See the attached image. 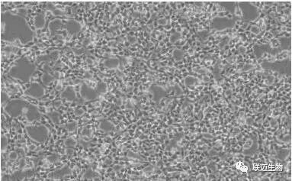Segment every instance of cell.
Masks as SVG:
<instances>
[{
    "mask_svg": "<svg viewBox=\"0 0 292 181\" xmlns=\"http://www.w3.org/2000/svg\"><path fill=\"white\" fill-rule=\"evenodd\" d=\"M3 19H6V24L2 23L6 25V28L2 29V33L12 30L10 34L6 35L3 38L7 41H13L17 38L21 40V38H24L25 43L26 41L31 40L33 33L26 23V21L22 17L12 15L11 13H6V18L3 17Z\"/></svg>",
    "mask_w": 292,
    "mask_h": 181,
    "instance_id": "6da1fadb",
    "label": "cell"
},
{
    "mask_svg": "<svg viewBox=\"0 0 292 181\" xmlns=\"http://www.w3.org/2000/svg\"><path fill=\"white\" fill-rule=\"evenodd\" d=\"M36 70L34 63L26 60H19L9 70V75L17 80L27 82Z\"/></svg>",
    "mask_w": 292,
    "mask_h": 181,
    "instance_id": "7a4b0ae2",
    "label": "cell"
},
{
    "mask_svg": "<svg viewBox=\"0 0 292 181\" xmlns=\"http://www.w3.org/2000/svg\"><path fill=\"white\" fill-rule=\"evenodd\" d=\"M29 103L23 100H12L5 106V111L11 117H18L24 114Z\"/></svg>",
    "mask_w": 292,
    "mask_h": 181,
    "instance_id": "3957f363",
    "label": "cell"
},
{
    "mask_svg": "<svg viewBox=\"0 0 292 181\" xmlns=\"http://www.w3.org/2000/svg\"><path fill=\"white\" fill-rule=\"evenodd\" d=\"M26 131L31 139L38 143H41L46 141L50 133L48 128L44 125L38 126H28L26 128Z\"/></svg>",
    "mask_w": 292,
    "mask_h": 181,
    "instance_id": "277c9868",
    "label": "cell"
},
{
    "mask_svg": "<svg viewBox=\"0 0 292 181\" xmlns=\"http://www.w3.org/2000/svg\"><path fill=\"white\" fill-rule=\"evenodd\" d=\"M98 92L86 84L82 85L80 87V95L84 100L90 101L94 100L98 97Z\"/></svg>",
    "mask_w": 292,
    "mask_h": 181,
    "instance_id": "5b68a950",
    "label": "cell"
},
{
    "mask_svg": "<svg viewBox=\"0 0 292 181\" xmlns=\"http://www.w3.org/2000/svg\"><path fill=\"white\" fill-rule=\"evenodd\" d=\"M25 93L32 98H41L44 94V89L38 83H33L26 90Z\"/></svg>",
    "mask_w": 292,
    "mask_h": 181,
    "instance_id": "8992f818",
    "label": "cell"
},
{
    "mask_svg": "<svg viewBox=\"0 0 292 181\" xmlns=\"http://www.w3.org/2000/svg\"><path fill=\"white\" fill-rule=\"evenodd\" d=\"M24 114L25 115L26 119L29 122H33V121L37 120L38 119H39L40 115H41L37 106H34V105L31 104V103H29L28 106L25 109Z\"/></svg>",
    "mask_w": 292,
    "mask_h": 181,
    "instance_id": "52a82bcc",
    "label": "cell"
},
{
    "mask_svg": "<svg viewBox=\"0 0 292 181\" xmlns=\"http://www.w3.org/2000/svg\"><path fill=\"white\" fill-rule=\"evenodd\" d=\"M61 96L69 102H72L76 99V93L72 86H67L61 93Z\"/></svg>",
    "mask_w": 292,
    "mask_h": 181,
    "instance_id": "ba28073f",
    "label": "cell"
},
{
    "mask_svg": "<svg viewBox=\"0 0 292 181\" xmlns=\"http://www.w3.org/2000/svg\"><path fill=\"white\" fill-rule=\"evenodd\" d=\"M66 28L70 34H77L79 32L81 26L77 21L70 20L66 24Z\"/></svg>",
    "mask_w": 292,
    "mask_h": 181,
    "instance_id": "9c48e42d",
    "label": "cell"
},
{
    "mask_svg": "<svg viewBox=\"0 0 292 181\" xmlns=\"http://www.w3.org/2000/svg\"><path fill=\"white\" fill-rule=\"evenodd\" d=\"M69 174H71V170L68 167H64V168H61V169L54 171L51 174V176L54 178H61V177H65V176L69 175Z\"/></svg>",
    "mask_w": 292,
    "mask_h": 181,
    "instance_id": "30bf717a",
    "label": "cell"
},
{
    "mask_svg": "<svg viewBox=\"0 0 292 181\" xmlns=\"http://www.w3.org/2000/svg\"><path fill=\"white\" fill-rule=\"evenodd\" d=\"M45 25V18H44V13L41 12L36 16L35 20V25L37 28H42Z\"/></svg>",
    "mask_w": 292,
    "mask_h": 181,
    "instance_id": "8fae6325",
    "label": "cell"
},
{
    "mask_svg": "<svg viewBox=\"0 0 292 181\" xmlns=\"http://www.w3.org/2000/svg\"><path fill=\"white\" fill-rule=\"evenodd\" d=\"M60 26H61V21H60V19H58V18L54 20V21H52L50 23V25H49V28H50L51 35H53L54 34H56V32L60 29Z\"/></svg>",
    "mask_w": 292,
    "mask_h": 181,
    "instance_id": "7c38bea8",
    "label": "cell"
},
{
    "mask_svg": "<svg viewBox=\"0 0 292 181\" xmlns=\"http://www.w3.org/2000/svg\"><path fill=\"white\" fill-rule=\"evenodd\" d=\"M30 175H32L31 172H23V171H19V172H16L12 176V180H21L24 179L27 177H30Z\"/></svg>",
    "mask_w": 292,
    "mask_h": 181,
    "instance_id": "4fadbf2b",
    "label": "cell"
},
{
    "mask_svg": "<svg viewBox=\"0 0 292 181\" xmlns=\"http://www.w3.org/2000/svg\"><path fill=\"white\" fill-rule=\"evenodd\" d=\"M104 65L106 67L110 68V69H114V68L117 67V66L118 65V60L114 59V58L108 59L104 62Z\"/></svg>",
    "mask_w": 292,
    "mask_h": 181,
    "instance_id": "5bb4252c",
    "label": "cell"
},
{
    "mask_svg": "<svg viewBox=\"0 0 292 181\" xmlns=\"http://www.w3.org/2000/svg\"><path fill=\"white\" fill-rule=\"evenodd\" d=\"M48 117L51 122L54 124H59L60 121V113L57 112H51L48 114Z\"/></svg>",
    "mask_w": 292,
    "mask_h": 181,
    "instance_id": "9a60e30c",
    "label": "cell"
},
{
    "mask_svg": "<svg viewBox=\"0 0 292 181\" xmlns=\"http://www.w3.org/2000/svg\"><path fill=\"white\" fill-rule=\"evenodd\" d=\"M41 80H42V83H44V85L47 86V85L50 84V83L53 81L54 77H52L50 74H47V73H44L42 75V77H41Z\"/></svg>",
    "mask_w": 292,
    "mask_h": 181,
    "instance_id": "2e32d148",
    "label": "cell"
},
{
    "mask_svg": "<svg viewBox=\"0 0 292 181\" xmlns=\"http://www.w3.org/2000/svg\"><path fill=\"white\" fill-rule=\"evenodd\" d=\"M100 128H101L103 131L108 132V131L112 130V125L109 122H107V121H103V122H102L101 123H100Z\"/></svg>",
    "mask_w": 292,
    "mask_h": 181,
    "instance_id": "e0dca14e",
    "label": "cell"
},
{
    "mask_svg": "<svg viewBox=\"0 0 292 181\" xmlns=\"http://www.w3.org/2000/svg\"><path fill=\"white\" fill-rule=\"evenodd\" d=\"M106 91H107L106 85L103 82H99V83H98V86H97L96 87V92L100 94H104L105 93Z\"/></svg>",
    "mask_w": 292,
    "mask_h": 181,
    "instance_id": "ac0fdd59",
    "label": "cell"
},
{
    "mask_svg": "<svg viewBox=\"0 0 292 181\" xmlns=\"http://www.w3.org/2000/svg\"><path fill=\"white\" fill-rule=\"evenodd\" d=\"M57 58H58V52L54 51L49 55H46V56L41 57V58H42V60H45L46 58H47V61H50V60H56Z\"/></svg>",
    "mask_w": 292,
    "mask_h": 181,
    "instance_id": "d6986e66",
    "label": "cell"
},
{
    "mask_svg": "<svg viewBox=\"0 0 292 181\" xmlns=\"http://www.w3.org/2000/svg\"><path fill=\"white\" fill-rule=\"evenodd\" d=\"M77 128V123L76 122H70L66 125V128L69 131H75Z\"/></svg>",
    "mask_w": 292,
    "mask_h": 181,
    "instance_id": "ffe728a7",
    "label": "cell"
},
{
    "mask_svg": "<svg viewBox=\"0 0 292 181\" xmlns=\"http://www.w3.org/2000/svg\"><path fill=\"white\" fill-rule=\"evenodd\" d=\"M64 144L66 147H70V148H72V147L76 146V141L74 140L73 138H66V140H65Z\"/></svg>",
    "mask_w": 292,
    "mask_h": 181,
    "instance_id": "44dd1931",
    "label": "cell"
},
{
    "mask_svg": "<svg viewBox=\"0 0 292 181\" xmlns=\"http://www.w3.org/2000/svg\"><path fill=\"white\" fill-rule=\"evenodd\" d=\"M7 143L8 140L6 136H2L1 138V148L2 151H4L6 148H7Z\"/></svg>",
    "mask_w": 292,
    "mask_h": 181,
    "instance_id": "7402d4cb",
    "label": "cell"
},
{
    "mask_svg": "<svg viewBox=\"0 0 292 181\" xmlns=\"http://www.w3.org/2000/svg\"><path fill=\"white\" fill-rule=\"evenodd\" d=\"M92 177H93V172H92V171H90V170L86 171V174H85V178L91 179L92 178Z\"/></svg>",
    "mask_w": 292,
    "mask_h": 181,
    "instance_id": "603a6c76",
    "label": "cell"
},
{
    "mask_svg": "<svg viewBox=\"0 0 292 181\" xmlns=\"http://www.w3.org/2000/svg\"><path fill=\"white\" fill-rule=\"evenodd\" d=\"M58 155H57V154H53V155L50 156V157H48V160L51 162H54L58 160Z\"/></svg>",
    "mask_w": 292,
    "mask_h": 181,
    "instance_id": "cb8c5ba5",
    "label": "cell"
},
{
    "mask_svg": "<svg viewBox=\"0 0 292 181\" xmlns=\"http://www.w3.org/2000/svg\"><path fill=\"white\" fill-rule=\"evenodd\" d=\"M83 113H84V110H83V109H78L75 111V114L76 115H78V116H80V115H83Z\"/></svg>",
    "mask_w": 292,
    "mask_h": 181,
    "instance_id": "d4e9b609",
    "label": "cell"
},
{
    "mask_svg": "<svg viewBox=\"0 0 292 181\" xmlns=\"http://www.w3.org/2000/svg\"><path fill=\"white\" fill-rule=\"evenodd\" d=\"M9 157H10V158L12 159V160H15V159H16L17 157H18V154H17L16 152H12L10 154V155H9Z\"/></svg>",
    "mask_w": 292,
    "mask_h": 181,
    "instance_id": "484cf974",
    "label": "cell"
},
{
    "mask_svg": "<svg viewBox=\"0 0 292 181\" xmlns=\"http://www.w3.org/2000/svg\"><path fill=\"white\" fill-rule=\"evenodd\" d=\"M73 152H74L73 149H72V148H70V147H68L67 149H66V153H67L68 154H69V155H71V154H73Z\"/></svg>",
    "mask_w": 292,
    "mask_h": 181,
    "instance_id": "4316f807",
    "label": "cell"
}]
</instances>
